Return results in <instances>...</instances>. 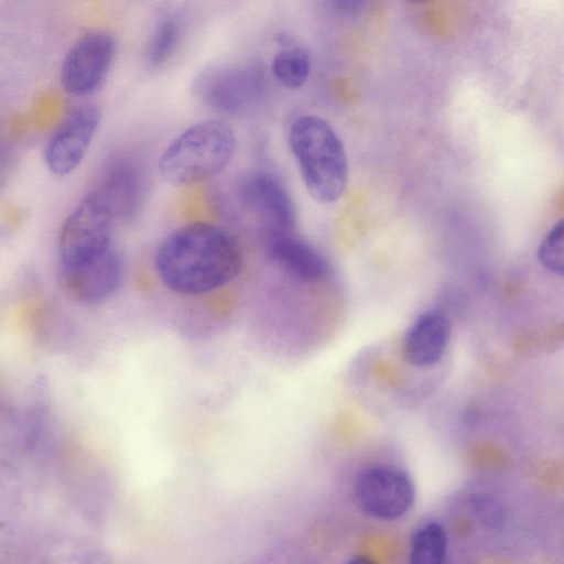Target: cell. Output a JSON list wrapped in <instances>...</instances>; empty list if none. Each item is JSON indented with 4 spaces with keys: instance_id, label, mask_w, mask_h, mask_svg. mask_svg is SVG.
<instances>
[{
    "instance_id": "6da1fadb",
    "label": "cell",
    "mask_w": 564,
    "mask_h": 564,
    "mask_svg": "<svg viewBox=\"0 0 564 564\" xmlns=\"http://www.w3.org/2000/svg\"><path fill=\"white\" fill-rule=\"evenodd\" d=\"M154 270L169 291L182 296L216 292L241 273L243 253L223 227L191 221L167 234L155 250Z\"/></svg>"
},
{
    "instance_id": "7a4b0ae2",
    "label": "cell",
    "mask_w": 564,
    "mask_h": 564,
    "mask_svg": "<svg viewBox=\"0 0 564 564\" xmlns=\"http://www.w3.org/2000/svg\"><path fill=\"white\" fill-rule=\"evenodd\" d=\"M288 143L308 195L330 205L345 193L349 180L346 150L332 124L315 115L296 117Z\"/></svg>"
},
{
    "instance_id": "3957f363",
    "label": "cell",
    "mask_w": 564,
    "mask_h": 564,
    "mask_svg": "<svg viewBox=\"0 0 564 564\" xmlns=\"http://www.w3.org/2000/svg\"><path fill=\"white\" fill-rule=\"evenodd\" d=\"M232 128L216 119L196 122L180 132L162 151L158 170L174 186H188L214 178L226 170L237 152Z\"/></svg>"
},
{
    "instance_id": "277c9868",
    "label": "cell",
    "mask_w": 564,
    "mask_h": 564,
    "mask_svg": "<svg viewBox=\"0 0 564 564\" xmlns=\"http://www.w3.org/2000/svg\"><path fill=\"white\" fill-rule=\"evenodd\" d=\"M116 219L95 192H89L65 219L58 240L59 262H76L108 250L112 246Z\"/></svg>"
},
{
    "instance_id": "5b68a950",
    "label": "cell",
    "mask_w": 564,
    "mask_h": 564,
    "mask_svg": "<svg viewBox=\"0 0 564 564\" xmlns=\"http://www.w3.org/2000/svg\"><path fill=\"white\" fill-rule=\"evenodd\" d=\"M355 499L367 516L391 521L403 517L415 500V486L402 468L376 464L362 469L355 484Z\"/></svg>"
},
{
    "instance_id": "8992f818",
    "label": "cell",
    "mask_w": 564,
    "mask_h": 564,
    "mask_svg": "<svg viewBox=\"0 0 564 564\" xmlns=\"http://www.w3.org/2000/svg\"><path fill=\"white\" fill-rule=\"evenodd\" d=\"M116 54L115 39L104 31L83 35L67 52L61 67V84L74 96L96 91L105 80Z\"/></svg>"
},
{
    "instance_id": "52a82bcc",
    "label": "cell",
    "mask_w": 564,
    "mask_h": 564,
    "mask_svg": "<svg viewBox=\"0 0 564 564\" xmlns=\"http://www.w3.org/2000/svg\"><path fill=\"white\" fill-rule=\"evenodd\" d=\"M238 198L245 209L262 225L263 236L293 232L296 209L291 194L273 174L254 172L238 185Z\"/></svg>"
},
{
    "instance_id": "ba28073f",
    "label": "cell",
    "mask_w": 564,
    "mask_h": 564,
    "mask_svg": "<svg viewBox=\"0 0 564 564\" xmlns=\"http://www.w3.org/2000/svg\"><path fill=\"white\" fill-rule=\"evenodd\" d=\"M261 69L227 66L207 72L198 82V93L212 108L224 113H240L257 105L264 94Z\"/></svg>"
},
{
    "instance_id": "9c48e42d",
    "label": "cell",
    "mask_w": 564,
    "mask_h": 564,
    "mask_svg": "<svg viewBox=\"0 0 564 564\" xmlns=\"http://www.w3.org/2000/svg\"><path fill=\"white\" fill-rule=\"evenodd\" d=\"M59 269L64 290L83 304H96L110 297L123 276L122 260L113 247L76 262L59 264Z\"/></svg>"
},
{
    "instance_id": "30bf717a",
    "label": "cell",
    "mask_w": 564,
    "mask_h": 564,
    "mask_svg": "<svg viewBox=\"0 0 564 564\" xmlns=\"http://www.w3.org/2000/svg\"><path fill=\"white\" fill-rule=\"evenodd\" d=\"M100 121L99 110L91 105L73 109L51 135L44 159L56 175H67L82 163Z\"/></svg>"
},
{
    "instance_id": "8fae6325",
    "label": "cell",
    "mask_w": 564,
    "mask_h": 564,
    "mask_svg": "<svg viewBox=\"0 0 564 564\" xmlns=\"http://www.w3.org/2000/svg\"><path fill=\"white\" fill-rule=\"evenodd\" d=\"M147 183L143 162L122 156L106 167L93 191L107 204L116 220H127L135 217L142 208Z\"/></svg>"
},
{
    "instance_id": "7c38bea8",
    "label": "cell",
    "mask_w": 564,
    "mask_h": 564,
    "mask_svg": "<svg viewBox=\"0 0 564 564\" xmlns=\"http://www.w3.org/2000/svg\"><path fill=\"white\" fill-rule=\"evenodd\" d=\"M269 259L286 275L314 284L326 279L329 265L325 257L310 242L293 232L263 236Z\"/></svg>"
},
{
    "instance_id": "4fadbf2b",
    "label": "cell",
    "mask_w": 564,
    "mask_h": 564,
    "mask_svg": "<svg viewBox=\"0 0 564 564\" xmlns=\"http://www.w3.org/2000/svg\"><path fill=\"white\" fill-rule=\"evenodd\" d=\"M451 336L446 314L433 308L412 323L402 341V357L409 365L422 368L437 364L444 356Z\"/></svg>"
},
{
    "instance_id": "5bb4252c",
    "label": "cell",
    "mask_w": 564,
    "mask_h": 564,
    "mask_svg": "<svg viewBox=\"0 0 564 564\" xmlns=\"http://www.w3.org/2000/svg\"><path fill=\"white\" fill-rule=\"evenodd\" d=\"M448 540L445 528L437 521H429L412 534L410 561L416 564H441L447 555Z\"/></svg>"
},
{
    "instance_id": "9a60e30c",
    "label": "cell",
    "mask_w": 564,
    "mask_h": 564,
    "mask_svg": "<svg viewBox=\"0 0 564 564\" xmlns=\"http://www.w3.org/2000/svg\"><path fill=\"white\" fill-rule=\"evenodd\" d=\"M311 59L305 48L288 46L279 51L271 62V74L282 86L296 89L307 79Z\"/></svg>"
},
{
    "instance_id": "2e32d148",
    "label": "cell",
    "mask_w": 564,
    "mask_h": 564,
    "mask_svg": "<svg viewBox=\"0 0 564 564\" xmlns=\"http://www.w3.org/2000/svg\"><path fill=\"white\" fill-rule=\"evenodd\" d=\"M181 37V24L176 18L164 19L154 30L148 46L147 59L154 66L167 62L175 52Z\"/></svg>"
},
{
    "instance_id": "e0dca14e",
    "label": "cell",
    "mask_w": 564,
    "mask_h": 564,
    "mask_svg": "<svg viewBox=\"0 0 564 564\" xmlns=\"http://www.w3.org/2000/svg\"><path fill=\"white\" fill-rule=\"evenodd\" d=\"M538 259L544 269L562 276L564 272V226L556 223L538 248Z\"/></svg>"
},
{
    "instance_id": "ac0fdd59",
    "label": "cell",
    "mask_w": 564,
    "mask_h": 564,
    "mask_svg": "<svg viewBox=\"0 0 564 564\" xmlns=\"http://www.w3.org/2000/svg\"><path fill=\"white\" fill-rule=\"evenodd\" d=\"M473 509L488 527H498L503 520V509L499 500L490 495H477L471 500Z\"/></svg>"
},
{
    "instance_id": "d6986e66",
    "label": "cell",
    "mask_w": 564,
    "mask_h": 564,
    "mask_svg": "<svg viewBox=\"0 0 564 564\" xmlns=\"http://www.w3.org/2000/svg\"><path fill=\"white\" fill-rule=\"evenodd\" d=\"M367 0H327L335 9L340 11H352L357 7L362 6Z\"/></svg>"
}]
</instances>
